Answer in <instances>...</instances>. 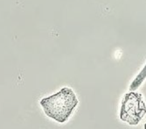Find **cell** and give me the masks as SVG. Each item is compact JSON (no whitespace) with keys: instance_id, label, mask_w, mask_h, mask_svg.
<instances>
[{"instance_id":"obj_4","label":"cell","mask_w":146,"mask_h":129,"mask_svg":"<svg viewBox=\"0 0 146 129\" xmlns=\"http://www.w3.org/2000/svg\"><path fill=\"white\" fill-rule=\"evenodd\" d=\"M144 129H146V123H145V126H144Z\"/></svg>"},{"instance_id":"obj_2","label":"cell","mask_w":146,"mask_h":129,"mask_svg":"<svg viewBox=\"0 0 146 129\" xmlns=\"http://www.w3.org/2000/svg\"><path fill=\"white\" fill-rule=\"evenodd\" d=\"M146 114V105L140 93H126L122 101L120 118L130 126H136Z\"/></svg>"},{"instance_id":"obj_1","label":"cell","mask_w":146,"mask_h":129,"mask_svg":"<svg viewBox=\"0 0 146 129\" xmlns=\"http://www.w3.org/2000/svg\"><path fill=\"white\" fill-rule=\"evenodd\" d=\"M78 103L74 91L64 87L54 95L42 99L40 105L49 118L62 123L68 120Z\"/></svg>"},{"instance_id":"obj_3","label":"cell","mask_w":146,"mask_h":129,"mask_svg":"<svg viewBox=\"0 0 146 129\" xmlns=\"http://www.w3.org/2000/svg\"><path fill=\"white\" fill-rule=\"evenodd\" d=\"M146 78V64L145 66L143 68V69L142 70L141 72L138 74L137 77H136L135 79L133 80V82H132L131 85L130 87V89L131 90H135L137 89L139 86L142 84V82L144 81V80Z\"/></svg>"}]
</instances>
